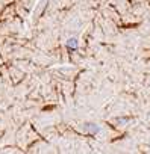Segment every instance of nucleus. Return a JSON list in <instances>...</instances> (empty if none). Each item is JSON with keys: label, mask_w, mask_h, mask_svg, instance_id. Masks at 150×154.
Here are the masks:
<instances>
[{"label": "nucleus", "mask_w": 150, "mask_h": 154, "mask_svg": "<svg viewBox=\"0 0 150 154\" xmlns=\"http://www.w3.org/2000/svg\"><path fill=\"white\" fill-rule=\"evenodd\" d=\"M65 45H67V48H70V50H76L78 47H79V39L78 38H68L67 41H65Z\"/></svg>", "instance_id": "f257e3e1"}]
</instances>
